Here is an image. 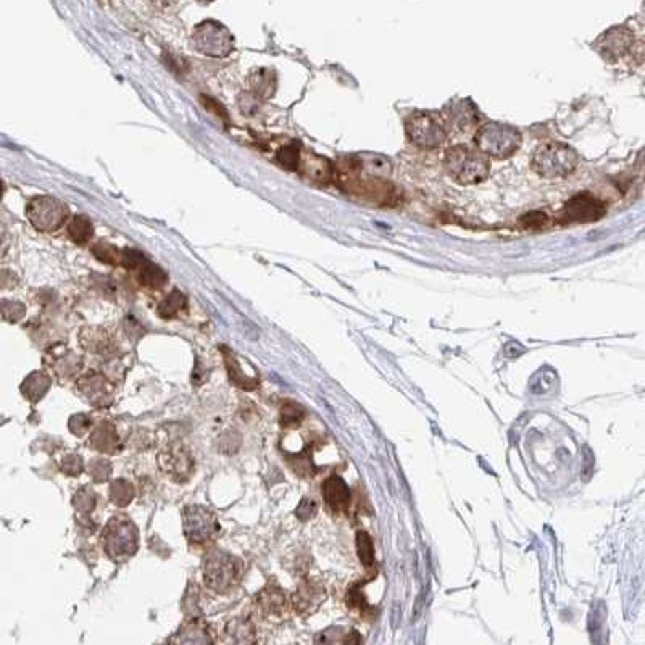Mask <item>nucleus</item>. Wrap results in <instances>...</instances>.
Instances as JSON below:
<instances>
[{"label": "nucleus", "mask_w": 645, "mask_h": 645, "mask_svg": "<svg viewBox=\"0 0 645 645\" xmlns=\"http://www.w3.org/2000/svg\"><path fill=\"white\" fill-rule=\"evenodd\" d=\"M297 171H300L308 180L321 182V184L322 182H328L333 177V165H331V162L315 155V153H307V155L300 153Z\"/></svg>", "instance_id": "f8f14e48"}, {"label": "nucleus", "mask_w": 645, "mask_h": 645, "mask_svg": "<svg viewBox=\"0 0 645 645\" xmlns=\"http://www.w3.org/2000/svg\"><path fill=\"white\" fill-rule=\"evenodd\" d=\"M260 604H262L263 610L273 611V613H278L284 608V595L279 589H268L264 590V594L260 597Z\"/></svg>", "instance_id": "c756f323"}, {"label": "nucleus", "mask_w": 645, "mask_h": 645, "mask_svg": "<svg viewBox=\"0 0 645 645\" xmlns=\"http://www.w3.org/2000/svg\"><path fill=\"white\" fill-rule=\"evenodd\" d=\"M105 550L115 560H124L137 550V529L128 518H113L104 531Z\"/></svg>", "instance_id": "39448f33"}, {"label": "nucleus", "mask_w": 645, "mask_h": 645, "mask_svg": "<svg viewBox=\"0 0 645 645\" xmlns=\"http://www.w3.org/2000/svg\"><path fill=\"white\" fill-rule=\"evenodd\" d=\"M339 635H340L339 628H328V629L321 630L320 634H316L315 645H334L336 642H338Z\"/></svg>", "instance_id": "c9c22d12"}, {"label": "nucleus", "mask_w": 645, "mask_h": 645, "mask_svg": "<svg viewBox=\"0 0 645 645\" xmlns=\"http://www.w3.org/2000/svg\"><path fill=\"white\" fill-rule=\"evenodd\" d=\"M224 640L228 645H253V624L245 618H235L226 624Z\"/></svg>", "instance_id": "4468645a"}, {"label": "nucleus", "mask_w": 645, "mask_h": 645, "mask_svg": "<svg viewBox=\"0 0 645 645\" xmlns=\"http://www.w3.org/2000/svg\"><path fill=\"white\" fill-rule=\"evenodd\" d=\"M202 102H204L205 107L209 108L211 113H215L216 117H218L220 119H223L224 123H229V113L226 112L224 107L218 102V100L206 97V95H202Z\"/></svg>", "instance_id": "f704fd0d"}, {"label": "nucleus", "mask_w": 645, "mask_h": 645, "mask_svg": "<svg viewBox=\"0 0 645 645\" xmlns=\"http://www.w3.org/2000/svg\"><path fill=\"white\" fill-rule=\"evenodd\" d=\"M466 104H468V102H460V104L450 105V107H449V110H450V113H449L450 123L456 124L459 128H468L470 124L473 123L476 118H478V115H476L474 108L471 107V105L465 110Z\"/></svg>", "instance_id": "4be33fe9"}, {"label": "nucleus", "mask_w": 645, "mask_h": 645, "mask_svg": "<svg viewBox=\"0 0 645 645\" xmlns=\"http://www.w3.org/2000/svg\"><path fill=\"white\" fill-rule=\"evenodd\" d=\"M224 357H226V368H228L231 379H233V381H234L235 384H238V386L244 387V389H252V387H255V381H253V379H250V378L245 376V374L242 373V369L239 368L238 362H235V360H234L233 355H231L229 352H228V354L224 352Z\"/></svg>", "instance_id": "cd10ccee"}, {"label": "nucleus", "mask_w": 645, "mask_h": 645, "mask_svg": "<svg viewBox=\"0 0 645 645\" xmlns=\"http://www.w3.org/2000/svg\"><path fill=\"white\" fill-rule=\"evenodd\" d=\"M630 41H633V36H630L629 31L619 30V28L618 30L610 31L608 35H606V47H608L606 52L615 55L623 54L624 50H628Z\"/></svg>", "instance_id": "5701e85b"}, {"label": "nucleus", "mask_w": 645, "mask_h": 645, "mask_svg": "<svg viewBox=\"0 0 645 645\" xmlns=\"http://www.w3.org/2000/svg\"><path fill=\"white\" fill-rule=\"evenodd\" d=\"M2 192H3V184H2V181H0V195H2Z\"/></svg>", "instance_id": "37998d69"}, {"label": "nucleus", "mask_w": 645, "mask_h": 645, "mask_svg": "<svg viewBox=\"0 0 645 645\" xmlns=\"http://www.w3.org/2000/svg\"><path fill=\"white\" fill-rule=\"evenodd\" d=\"M405 133L412 144L423 148L441 147L447 139V131L441 119L425 112L413 113L407 118Z\"/></svg>", "instance_id": "423d86ee"}, {"label": "nucleus", "mask_w": 645, "mask_h": 645, "mask_svg": "<svg viewBox=\"0 0 645 645\" xmlns=\"http://www.w3.org/2000/svg\"><path fill=\"white\" fill-rule=\"evenodd\" d=\"M173 645H213L209 629L202 623H186L176 634Z\"/></svg>", "instance_id": "2eb2a0df"}, {"label": "nucleus", "mask_w": 645, "mask_h": 645, "mask_svg": "<svg viewBox=\"0 0 645 645\" xmlns=\"http://www.w3.org/2000/svg\"><path fill=\"white\" fill-rule=\"evenodd\" d=\"M81 340H83L84 347L93 350V352H104V350H107L110 347V344H112L110 336L105 333L104 329H97V328L84 331L83 336H81Z\"/></svg>", "instance_id": "412c9836"}, {"label": "nucleus", "mask_w": 645, "mask_h": 645, "mask_svg": "<svg viewBox=\"0 0 645 645\" xmlns=\"http://www.w3.org/2000/svg\"><path fill=\"white\" fill-rule=\"evenodd\" d=\"M579 157L570 146L561 142H548L539 147L532 157V170L539 176L555 180L566 177L576 170Z\"/></svg>", "instance_id": "f03ea898"}, {"label": "nucleus", "mask_w": 645, "mask_h": 645, "mask_svg": "<svg viewBox=\"0 0 645 645\" xmlns=\"http://www.w3.org/2000/svg\"><path fill=\"white\" fill-rule=\"evenodd\" d=\"M184 531L189 542L204 543L218 531V521L209 508L194 505L184 510Z\"/></svg>", "instance_id": "1a4fd4ad"}, {"label": "nucleus", "mask_w": 645, "mask_h": 645, "mask_svg": "<svg viewBox=\"0 0 645 645\" xmlns=\"http://www.w3.org/2000/svg\"><path fill=\"white\" fill-rule=\"evenodd\" d=\"M303 415H305V412H303V408L300 405L289 402L282 407V410H281V425L286 427L297 426L298 423L303 420Z\"/></svg>", "instance_id": "7c9ffc66"}, {"label": "nucleus", "mask_w": 645, "mask_h": 645, "mask_svg": "<svg viewBox=\"0 0 645 645\" xmlns=\"http://www.w3.org/2000/svg\"><path fill=\"white\" fill-rule=\"evenodd\" d=\"M444 166L447 175L459 184H478L490 173L489 158L465 146H455L445 152Z\"/></svg>", "instance_id": "f257e3e1"}, {"label": "nucleus", "mask_w": 645, "mask_h": 645, "mask_svg": "<svg viewBox=\"0 0 645 645\" xmlns=\"http://www.w3.org/2000/svg\"><path fill=\"white\" fill-rule=\"evenodd\" d=\"M186 296L184 293H181L180 291H173L170 296H166L165 298H163V302L160 303V307H158V315H160L162 318H175L176 315H180V313L184 310L186 308Z\"/></svg>", "instance_id": "aec40b11"}, {"label": "nucleus", "mask_w": 645, "mask_h": 645, "mask_svg": "<svg viewBox=\"0 0 645 645\" xmlns=\"http://www.w3.org/2000/svg\"><path fill=\"white\" fill-rule=\"evenodd\" d=\"M401 610H398V606L396 605L394 606V611H392V624H394V628H397V624H398V619H401Z\"/></svg>", "instance_id": "a19ab883"}, {"label": "nucleus", "mask_w": 645, "mask_h": 645, "mask_svg": "<svg viewBox=\"0 0 645 645\" xmlns=\"http://www.w3.org/2000/svg\"><path fill=\"white\" fill-rule=\"evenodd\" d=\"M300 146L297 142L289 144V146H284L279 148L278 152V162L286 168V170H293L297 171L298 168V162H300Z\"/></svg>", "instance_id": "393cba45"}, {"label": "nucleus", "mask_w": 645, "mask_h": 645, "mask_svg": "<svg viewBox=\"0 0 645 645\" xmlns=\"http://www.w3.org/2000/svg\"><path fill=\"white\" fill-rule=\"evenodd\" d=\"M344 645H362V635H360L357 630H354V633H350L347 635Z\"/></svg>", "instance_id": "ea45409f"}, {"label": "nucleus", "mask_w": 645, "mask_h": 645, "mask_svg": "<svg viewBox=\"0 0 645 645\" xmlns=\"http://www.w3.org/2000/svg\"><path fill=\"white\" fill-rule=\"evenodd\" d=\"M25 311H26V308L20 302L3 300L2 303H0V313H2V316L12 322L21 320V318L25 316Z\"/></svg>", "instance_id": "473e14b6"}, {"label": "nucleus", "mask_w": 645, "mask_h": 645, "mask_svg": "<svg viewBox=\"0 0 645 645\" xmlns=\"http://www.w3.org/2000/svg\"><path fill=\"white\" fill-rule=\"evenodd\" d=\"M93 253L95 258L107 264H118L122 260V250H118L113 244L105 242V240H100V242L93 245Z\"/></svg>", "instance_id": "a878e982"}, {"label": "nucleus", "mask_w": 645, "mask_h": 645, "mask_svg": "<svg viewBox=\"0 0 645 645\" xmlns=\"http://www.w3.org/2000/svg\"><path fill=\"white\" fill-rule=\"evenodd\" d=\"M474 144L485 157L508 158L521 147V134L508 124L488 123L476 133Z\"/></svg>", "instance_id": "7ed1b4c3"}, {"label": "nucleus", "mask_w": 645, "mask_h": 645, "mask_svg": "<svg viewBox=\"0 0 645 645\" xmlns=\"http://www.w3.org/2000/svg\"><path fill=\"white\" fill-rule=\"evenodd\" d=\"M240 575L238 558L226 552L213 550L204 560V581L206 587L215 592H226L235 584Z\"/></svg>", "instance_id": "20e7f679"}, {"label": "nucleus", "mask_w": 645, "mask_h": 645, "mask_svg": "<svg viewBox=\"0 0 645 645\" xmlns=\"http://www.w3.org/2000/svg\"><path fill=\"white\" fill-rule=\"evenodd\" d=\"M10 244H12L10 233H8V229L6 228V226L0 224V257L8 252V249H10Z\"/></svg>", "instance_id": "58836bf2"}, {"label": "nucleus", "mask_w": 645, "mask_h": 645, "mask_svg": "<svg viewBox=\"0 0 645 645\" xmlns=\"http://www.w3.org/2000/svg\"><path fill=\"white\" fill-rule=\"evenodd\" d=\"M358 170L372 176H389L391 175V162L381 155H365L357 157Z\"/></svg>", "instance_id": "dca6fc26"}, {"label": "nucleus", "mask_w": 645, "mask_h": 645, "mask_svg": "<svg viewBox=\"0 0 645 645\" xmlns=\"http://www.w3.org/2000/svg\"><path fill=\"white\" fill-rule=\"evenodd\" d=\"M321 599H322V592L320 589H316L315 586H310V584L303 586L296 595L297 605L300 610L315 608V606L321 601Z\"/></svg>", "instance_id": "b1692460"}, {"label": "nucleus", "mask_w": 645, "mask_h": 645, "mask_svg": "<svg viewBox=\"0 0 645 645\" xmlns=\"http://www.w3.org/2000/svg\"><path fill=\"white\" fill-rule=\"evenodd\" d=\"M110 499L117 505H126L133 499V485L123 479L117 481L110 488Z\"/></svg>", "instance_id": "c85d7f7f"}, {"label": "nucleus", "mask_w": 645, "mask_h": 645, "mask_svg": "<svg viewBox=\"0 0 645 645\" xmlns=\"http://www.w3.org/2000/svg\"><path fill=\"white\" fill-rule=\"evenodd\" d=\"M117 441L115 437V431L113 426L110 425H104L99 431H95V434L93 437V442H95V447L100 450H112V445Z\"/></svg>", "instance_id": "2f4dec72"}, {"label": "nucleus", "mask_w": 645, "mask_h": 645, "mask_svg": "<svg viewBox=\"0 0 645 645\" xmlns=\"http://www.w3.org/2000/svg\"><path fill=\"white\" fill-rule=\"evenodd\" d=\"M605 215V205L594 195L582 192L570 199L561 210L563 223H590Z\"/></svg>", "instance_id": "9d476101"}, {"label": "nucleus", "mask_w": 645, "mask_h": 645, "mask_svg": "<svg viewBox=\"0 0 645 645\" xmlns=\"http://www.w3.org/2000/svg\"><path fill=\"white\" fill-rule=\"evenodd\" d=\"M546 220H547V218H546V215L539 213V221H537L539 224L543 226V223H546ZM523 223H524V224H528V226H532L534 223H536V220H531V221H528V220H523Z\"/></svg>", "instance_id": "79ce46f5"}, {"label": "nucleus", "mask_w": 645, "mask_h": 645, "mask_svg": "<svg viewBox=\"0 0 645 645\" xmlns=\"http://www.w3.org/2000/svg\"><path fill=\"white\" fill-rule=\"evenodd\" d=\"M194 47L200 54L210 57H224L229 55L234 47L233 36L228 30L215 21H205L195 28L192 35Z\"/></svg>", "instance_id": "6e6552de"}, {"label": "nucleus", "mask_w": 645, "mask_h": 645, "mask_svg": "<svg viewBox=\"0 0 645 645\" xmlns=\"http://www.w3.org/2000/svg\"><path fill=\"white\" fill-rule=\"evenodd\" d=\"M119 263L128 269H139L147 263V258L144 257L142 252L136 249H124L122 250V260Z\"/></svg>", "instance_id": "72a5a7b5"}, {"label": "nucleus", "mask_w": 645, "mask_h": 645, "mask_svg": "<svg viewBox=\"0 0 645 645\" xmlns=\"http://www.w3.org/2000/svg\"><path fill=\"white\" fill-rule=\"evenodd\" d=\"M17 284H18V276L15 273L10 271V269H2V271H0V286L12 289V287H15Z\"/></svg>", "instance_id": "4c0bfd02"}, {"label": "nucleus", "mask_w": 645, "mask_h": 645, "mask_svg": "<svg viewBox=\"0 0 645 645\" xmlns=\"http://www.w3.org/2000/svg\"><path fill=\"white\" fill-rule=\"evenodd\" d=\"M137 271H139L137 279H139V282H141L144 287L162 289L168 281L166 273L163 271L160 267H157V264H153V263L147 262L146 264H144V267L139 268Z\"/></svg>", "instance_id": "f3484780"}, {"label": "nucleus", "mask_w": 645, "mask_h": 645, "mask_svg": "<svg viewBox=\"0 0 645 645\" xmlns=\"http://www.w3.org/2000/svg\"><path fill=\"white\" fill-rule=\"evenodd\" d=\"M68 235L73 242L79 244V245L89 242L90 238L94 235V226L93 223H90V220L88 218V216H83V215L75 216L68 224Z\"/></svg>", "instance_id": "a211bd4d"}, {"label": "nucleus", "mask_w": 645, "mask_h": 645, "mask_svg": "<svg viewBox=\"0 0 645 645\" xmlns=\"http://www.w3.org/2000/svg\"><path fill=\"white\" fill-rule=\"evenodd\" d=\"M357 552H358L360 561H362L365 566H372L373 565V563H374V548H373L372 537L368 536V532H365V531H358L357 532Z\"/></svg>", "instance_id": "bb28decb"}, {"label": "nucleus", "mask_w": 645, "mask_h": 645, "mask_svg": "<svg viewBox=\"0 0 645 645\" xmlns=\"http://www.w3.org/2000/svg\"><path fill=\"white\" fill-rule=\"evenodd\" d=\"M315 513H316V503L310 499H303L296 510L297 518H300L302 521H307V519L313 518L315 517Z\"/></svg>", "instance_id": "e433bc0d"}, {"label": "nucleus", "mask_w": 645, "mask_h": 645, "mask_svg": "<svg viewBox=\"0 0 645 645\" xmlns=\"http://www.w3.org/2000/svg\"><path fill=\"white\" fill-rule=\"evenodd\" d=\"M26 215L30 223L37 231L52 233V231L59 229L65 223V220L68 218V209L60 200L54 199V197L39 195L35 197L28 204Z\"/></svg>", "instance_id": "0eeeda50"}, {"label": "nucleus", "mask_w": 645, "mask_h": 645, "mask_svg": "<svg viewBox=\"0 0 645 645\" xmlns=\"http://www.w3.org/2000/svg\"><path fill=\"white\" fill-rule=\"evenodd\" d=\"M249 83L250 88H252V93L255 95H260V97H269L274 93V88H276L274 76L267 70L255 71L249 78Z\"/></svg>", "instance_id": "6ab92c4d"}, {"label": "nucleus", "mask_w": 645, "mask_h": 645, "mask_svg": "<svg viewBox=\"0 0 645 645\" xmlns=\"http://www.w3.org/2000/svg\"><path fill=\"white\" fill-rule=\"evenodd\" d=\"M158 460H160L162 470L180 483L189 479L192 471H194V461L191 459V454L181 445L168 447L166 450L162 452Z\"/></svg>", "instance_id": "9b49d317"}, {"label": "nucleus", "mask_w": 645, "mask_h": 645, "mask_svg": "<svg viewBox=\"0 0 645 645\" xmlns=\"http://www.w3.org/2000/svg\"><path fill=\"white\" fill-rule=\"evenodd\" d=\"M322 495H325L326 503H328L329 508L334 510V512H344V510L349 507L350 490L347 484H345L339 476H331L329 479L325 481V484H322Z\"/></svg>", "instance_id": "ddd939ff"}]
</instances>
